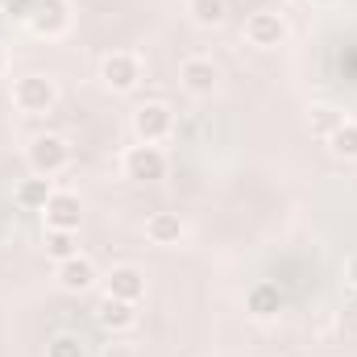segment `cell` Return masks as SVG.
Instances as JSON below:
<instances>
[{"label": "cell", "mask_w": 357, "mask_h": 357, "mask_svg": "<svg viewBox=\"0 0 357 357\" xmlns=\"http://www.w3.org/2000/svg\"><path fill=\"white\" fill-rule=\"evenodd\" d=\"M13 104H17V112H25V116H46V112H54V104H59V88H54L50 75H21V79L13 84Z\"/></svg>", "instance_id": "cell-1"}, {"label": "cell", "mask_w": 357, "mask_h": 357, "mask_svg": "<svg viewBox=\"0 0 357 357\" xmlns=\"http://www.w3.org/2000/svg\"><path fill=\"white\" fill-rule=\"evenodd\" d=\"M25 162H29V171H33V175L54 178L67 162H71V146H67L59 133H38V137L25 146Z\"/></svg>", "instance_id": "cell-2"}, {"label": "cell", "mask_w": 357, "mask_h": 357, "mask_svg": "<svg viewBox=\"0 0 357 357\" xmlns=\"http://www.w3.org/2000/svg\"><path fill=\"white\" fill-rule=\"evenodd\" d=\"M100 79L112 91H133L142 84V54L137 50H108L104 63H100Z\"/></svg>", "instance_id": "cell-3"}, {"label": "cell", "mask_w": 357, "mask_h": 357, "mask_svg": "<svg viewBox=\"0 0 357 357\" xmlns=\"http://www.w3.org/2000/svg\"><path fill=\"white\" fill-rule=\"evenodd\" d=\"M133 133H137L142 146H158V142H167L175 133V112L162 100H150V104H142L133 112Z\"/></svg>", "instance_id": "cell-4"}, {"label": "cell", "mask_w": 357, "mask_h": 357, "mask_svg": "<svg viewBox=\"0 0 357 357\" xmlns=\"http://www.w3.org/2000/svg\"><path fill=\"white\" fill-rule=\"evenodd\" d=\"M121 167H125V178H133V183H158V178H167V154L158 146L137 142V146L125 150Z\"/></svg>", "instance_id": "cell-5"}, {"label": "cell", "mask_w": 357, "mask_h": 357, "mask_svg": "<svg viewBox=\"0 0 357 357\" xmlns=\"http://www.w3.org/2000/svg\"><path fill=\"white\" fill-rule=\"evenodd\" d=\"M25 25L38 33V38H63L71 29V4L67 0H33Z\"/></svg>", "instance_id": "cell-6"}, {"label": "cell", "mask_w": 357, "mask_h": 357, "mask_svg": "<svg viewBox=\"0 0 357 357\" xmlns=\"http://www.w3.org/2000/svg\"><path fill=\"white\" fill-rule=\"evenodd\" d=\"M245 42L258 46V50H274L287 42V17L274 13V8H258L245 17Z\"/></svg>", "instance_id": "cell-7"}, {"label": "cell", "mask_w": 357, "mask_h": 357, "mask_svg": "<svg viewBox=\"0 0 357 357\" xmlns=\"http://www.w3.org/2000/svg\"><path fill=\"white\" fill-rule=\"evenodd\" d=\"M42 216H46V229H71V233H79V225H84V199L75 191H54L46 199Z\"/></svg>", "instance_id": "cell-8"}, {"label": "cell", "mask_w": 357, "mask_h": 357, "mask_svg": "<svg viewBox=\"0 0 357 357\" xmlns=\"http://www.w3.org/2000/svg\"><path fill=\"white\" fill-rule=\"evenodd\" d=\"M282 307H287V295H282V287L278 282H270V278H262V282H254L250 287V295H245V312L254 316V320H278L282 316Z\"/></svg>", "instance_id": "cell-9"}, {"label": "cell", "mask_w": 357, "mask_h": 357, "mask_svg": "<svg viewBox=\"0 0 357 357\" xmlns=\"http://www.w3.org/2000/svg\"><path fill=\"white\" fill-rule=\"evenodd\" d=\"M178 84L191 91V96H212V91L220 88V67L212 63V59H183V67H178Z\"/></svg>", "instance_id": "cell-10"}, {"label": "cell", "mask_w": 357, "mask_h": 357, "mask_svg": "<svg viewBox=\"0 0 357 357\" xmlns=\"http://www.w3.org/2000/svg\"><path fill=\"white\" fill-rule=\"evenodd\" d=\"M104 282H108L112 299H125V303H142L146 299V274L137 266H112Z\"/></svg>", "instance_id": "cell-11"}, {"label": "cell", "mask_w": 357, "mask_h": 357, "mask_svg": "<svg viewBox=\"0 0 357 357\" xmlns=\"http://www.w3.org/2000/svg\"><path fill=\"white\" fill-rule=\"evenodd\" d=\"M54 278H59V287H63V291L79 295V291H88L91 282H96V266H91V258L75 254V258H67V262H59V266H54Z\"/></svg>", "instance_id": "cell-12"}, {"label": "cell", "mask_w": 357, "mask_h": 357, "mask_svg": "<svg viewBox=\"0 0 357 357\" xmlns=\"http://www.w3.org/2000/svg\"><path fill=\"white\" fill-rule=\"evenodd\" d=\"M96 320H100V328H108V333H125V328L137 324V303H125V299L104 295L100 307H96Z\"/></svg>", "instance_id": "cell-13"}, {"label": "cell", "mask_w": 357, "mask_h": 357, "mask_svg": "<svg viewBox=\"0 0 357 357\" xmlns=\"http://www.w3.org/2000/svg\"><path fill=\"white\" fill-rule=\"evenodd\" d=\"M146 237L154 245H178L187 237V225H183L178 212H150L146 216Z\"/></svg>", "instance_id": "cell-14"}, {"label": "cell", "mask_w": 357, "mask_h": 357, "mask_svg": "<svg viewBox=\"0 0 357 357\" xmlns=\"http://www.w3.org/2000/svg\"><path fill=\"white\" fill-rule=\"evenodd\" d=\"M50 195H54V183H50L46 175L21 178V183L13 187V199H17V208H25V212H42Z\"/></svg>", "instance_id": "cell-15"}, {"label": "cell", "mask_w": 357, "mask_h": 357, "mask_svg": "<svg viewBox=\"0 0 357 357\" xmlns=\"http://www.w3.org/2000/svg\"><path fill=\"white\" fill-rule=\"evenodd\" d=\"M42 245H46V258H50L54 266L79 254V241H75V233H71V229H46V237H42Z\"/></svg>", "instance_id": "cell-16"}, {"label": "cell", "mask_w": 357, "mask_h": 357, "mask_svg": "<svg viewBox=\"0 0 357 357\" xmlns=\"http://www.w3.org/2000/svg\"><path fill=\"white\" fill-rule=\"evenodd\" d=\"M341 125H345V112H341V108H333V104H316V108L307 112V129H312L316 137H324V142H328Z\"/></svg>", "instance_id": "cell-17"}, {"label": "cell", "mask_w": 357, "mask_h": 357, "mask_svg": "<svg viewBox=\"0 0 357 357\" xmlns=\"http://www.w3.org/2000/svg\"><path fill=\"white\" fill-rule=\"evenodd\" d=\"M187 13H191V21H195V25L216 29V25H225L229 4H225V0H187Z\"/></svg>", "instance_id": "cell-18"}, {"label": "cell", "mask_w": 357, "mask_h": 357, "mask_svg": "<svg viewBox=\"0 0 357 357\" xmlns=\"http://www.w3.org/2000/svg\"><path fill=\"white\" fill-rule=\"evenodd\" d=\"M328 150H333L337 158H357V121L345 116V125L328 137Z\"/></svg>", "instance_id": "cell-19"}, {"label": "cell", "mask_w": 357, "mask_h": 357, "mask_svg": "<svg viewBox=\"0 0 357 357\" xmlns=\"http://www.w3.org/2000/svg\"><path fill=\"white\" fill-rule=\"evenodd\" d=\"M46 357H88V345H84V337H75V333H59V337H50Z\"/></svg>", "instance_id": "cell-20"}, {"label": "cell", "mask_w": 357, "mask_h": 357, "mask_svg": "<svg viewBox=\"0 0 357 357\" xmlns=\"http://www.w3.org/2000/svg\"><path fill=\"white\" fill-rule=\"evenodd\" d=\"M345 278H349V287H357V254L345 262Z\"/></svg>", "instance_id": "cell-21"}, {"label": "cell", "mask_w": 357, "mask_h": 357, "mask_svg": "<svg viewBox=\"0 0 357 357\" xmlns=\"http://www.w3.org/2000/svg\"><path fill=\"white\" fill-rule=\"evenodd\" d=\"M4 71H8V50L0 46V75H4Z\"/></svg>", "instance_id": "cell-22"}, {"label": "cell", "mask_w": 357, "mask_h": 357, "mask_svg": "<svg viewBox=\"0 0 357 357\" xmlns=\"http://www.w3.org/2000/svg\"><path fill=\"white\" fill-rule=\"evenodd\" d=\"M312 4H333V0H312Z\"/></svg>", "instance_id": "cell-23"}]
</instances>
